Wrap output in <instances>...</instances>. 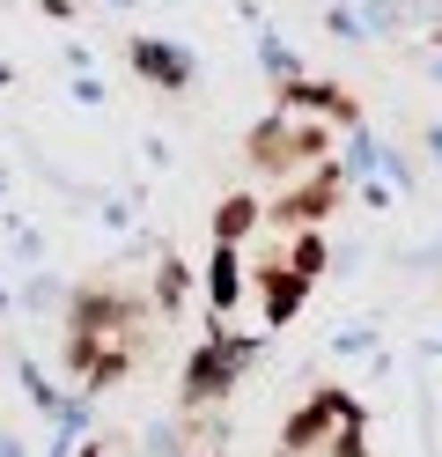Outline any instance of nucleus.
I'll list each match as a JSON object with an SVG mask.
<instances>
[{
  "instance_id": "nucleus-1",
  "label": "nucleus",
  "mask_w": 442,
  "mask_h": 457,
  "mask_svg": "<svg viewBox=\"0 0 442 457\" xmlns=\"http://www.w3.org/2000/svg\"><path fill=\"white\" fill-rule=\"evenodd\" d=\"M140 67H155V81H185V60H170L163 45H140Z\"/></svg>"
},
{
  "instance_id": "nucleus-2",
  "label": "nucleus",
  "mask_w": 442,
  "mask_h": 457,
  "mask_svg": "<svg viewBox=\"0 0 442 457\" xmlns=\"http://www.w3.org/2000/svg\"><path fill=\"white\" fill-rule=\"evenodd\" d=\"M251 221H258V207H251V199H229V207H221V237H244Z\"/></svg>"
}]
</instances>
